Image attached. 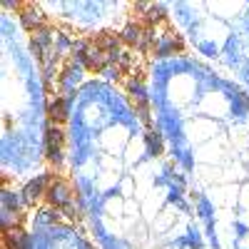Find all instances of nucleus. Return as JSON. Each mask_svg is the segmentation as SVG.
<instances>
[{"label":"nucleus","instance_id":"2","mask_svg":"<svg viewBox=\"0 0 249 249\" xmlns=\"http://www.w3.org/2000/svg\"><path fill=\"white\" fill-rule=\"evenodd\" d=\"M45 192H48V175L25 184V190H23V202H25L28 207H35L40 199H45Z\"/></svg>","mask_w":249,"mask_h":249},{"label":"nucleus","instance_id":"1","mask_svg":"<svg viewBox=\"0 0 249 249\" xmlns=\"http://www.w3.org/2000/svg\"><path fill=\"white\" fill-rule=\"evenodd\" d=\"M62 147H65V137H62V130L57 124H50L48 132H45V157L50 164H60L62 160Z\"/></svg>","mask_w":249,"mask_h":249},{"label":"nucleus","instance_id":"4","mask_svg":"<svg viewBox=\"0 0 249 249\" xmlns=\"http://www.w3.org/2000/svg\"><path fill=\"white\" fill-rule=\"evenodd\" d=\"M144 140H147V147H150V152L152 155H162V137H160V132L157 130H152V127H147V135H144Z\"/></svg>","mask_w":249,"mask_h":249},{"label":"nucleus","instance_id":"3","mask_svg":"<svg viewBox=\"0 0 249 249\" xmlns=\"http://www.w3.org/2000/svg\"><path fill=\"white\" fill-rule=\"evenodd\" d=\"M48 117L60 127V124L65 122V117H68V100L60 97V95H50V100H48Z\"/></svg>","mask_w":249,"mask_h":249}]
</instances>
